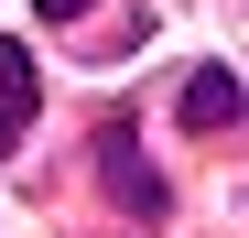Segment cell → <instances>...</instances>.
<instances>
[{"label":"cell","mask_w":249,"mask_h":238,"mask_svg":"<svg viewBox=\"0 0 249 238\" xmlns=\"http://www.w3.org/2000/svg\"><path fill=\"white\" fill-rule=\"evenodd\" d=\"M174 108H184V130H238V65H195Z\"/></svg>","instance_id":"1"},{"label":"cell","mask_w":249,"mask_h":238,"mask_svg":"<svg viewBox=\"0 0 249 238\" xmlns=\"http://www.w3.org/2000/svg\"><path fill=\"white\" fill-rule=\"evenodd\" d=\"M33 108H44V87H33V54H0V152L33 130Z\"/></svg>","instance_id":"2"},{"label":"cell","mask_w":249,"mask_h":238,"mask_svg":"<svg viewBox=\"0 0 249 238\" xmlns=\"http://www.w3.org/2000/svg\"><path fill=\"white\" fill-rule=\"evenodd\" d=\"M33 11H44V22H87L98 0H33Z\"/></svg>","instance_id":"3"}]
</instances>
